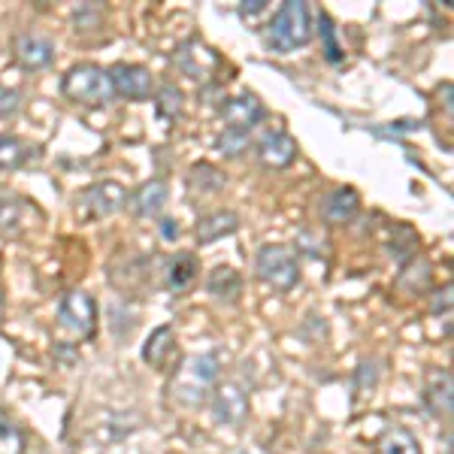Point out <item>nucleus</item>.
<instances>
[{
    "label": "nucleus",
    "mask_w": 454,
    "mask_h": 454,
    "mask_svg": "<svg viewBox=\"0 0 454 454\" xmlns=\"http://www.w3.org/2000/svg\"><path fill=\"white\" fill-rule=\"evenodd\" d=\"M312 40V10L303 0H288L267 25V46L279 55L297 52Z\"/></svg>",
    "instance_id": "f257e3e1"
},
{
    "label": "nucleus",
    "mask_w": 454,
    "mask_h": 454,
    "mask_svg": "<svg viewBox=\"0 0 454 454\" xmlns=\"http://www.w3.org/2000/svg\"><path fill=\"white\" fill-rule=\"evenodd\" d=\"M218 379V357L215 355H192L176 372L170 391L173 400L182 406H200L209 397L212 385Z\"/></svg>",
    "instance_id": "f03ea898"
},
{
    "label": "nucleus",
    "mask_w": 454,
    "mask_h": 454,
    "mask_svg": "<svg viewBox=\"0 0 454 454\" xmlns=\"http://www.w3.org/2000/svg\"><path fill=\"white\" fill-rule=\"evenodd\" d=\"M61 88L73 104H82V106H100V104H106V100H113L109 73L91 61H82V64H76V67H70Z\"/></svg>",
    "instance_id": "7ed1b4c3"
},
{
    "label": "nucleus",
    "mask_w": 454,
    "mask_h": 454,
    "mask_svg": "<svg viewBox=\"0 0 454 454\" xmlns=\"http://www.w3.org/2000/svg\"><path fill=\"white\" fill-rule=\"evenodd\" d=\"M254 270L270 288L291 291L300 279V267L291 248L285 246H261L258 258H254Z\"/></svg>",
    "instance_id": "20e7f679"
},
{
    "label": "nucleus",
    "mask_w": 454,
    "mask_h": 454,
    "mask_svg": "<svg viewBox=\"0 0 454 454\" xmlns=\"http://www.w3.org/2000/svg\"><path fill=\"white\" fill-rule=\"evenodd\" d=\"M128 200V192L119 185V182H94L91 188H85L76 200V215L82 222H98V218H106L113 212H119Z\"/></svg>",
    "instance_id": "39448f33"
},
{
    "label": "nucleus",
    "mask_w": 454,
    "mask_h": 454,
    "mask_svg": "<svg viewBox=\"0 0 454 454\" xmlns=\"http://www.w3.org/2000/svg\"><path fill=\"white\" fill-rule=\"evenodd\" d=\"M58 327L73 336H91L98 327V303L85 291H67L58 306Z\"/></svg>",
    "instance_id": "423d86ee"
},
{
    "label": "nucleus",
    "mask_w": 454,
    "mask_h": 454,
    "mask_svg": "<svg viewBox=\"0 0 454 454\" xmlns=\"http://www.w3.org/2000/svg\"><path fill=\"white\" fill-rule=\"evenodd\" d=\"M106 73L113 94H119L124 100H149L152 91H155V76H152V70L140 67V64H115Z\"/></svg>",
    "instance_id": "0eeeda50"
},
{
    "label": "nucleus",
    "mask_w": 454,
    "mask_h": 454,
    "mask_svg": "<svg viewBox=\"0 0 454 454\" xmlns=\"http://www.w3.org/2000/svg\"><path fill=\"white\" fill-rule=\"evenodd\" d=\"M212 412H215V421L227 424V427L243 424L248 415V391L239 382L218 385L215 394H212Z\"/></svg>",
    "instance_id": "6e6552de"
},
{
    "label": "nucleus",
    "mask_w": 454,
    "mask_h": 454,
    "mask_svg": "<svg viewBox=\"0 0 454 454\" xmlns=\"http://www.w3.org/2000/svg\"><path fill=\"white\" fill-rule=\"evenodd\" d=\"M176 64H179V70L185 73L188 79L203 82V79H209L212 73L218 70V55L212 52L203 40H188V43H182L179 52H176Z\"/></svg>",
    "instance_id": "1a4fd4ad"
},
{
    "label": "nucleus",
    "mask_w": 454,
    "mask_h": 454,
    "mask_svg": "<svg viewBox=\"0 0 454 454\" xmlns=\"http://www.w3.org/2000/svg\"><path fill=\"white\" fill-rule=\"evenodd\" d=\"M258 158L270 170H285L297 158V143L285 130H267L258 140Z\"/></svg>",
    "instance_id": "9d476101"
},
{
    "label": "nucleus",
    "mask_w": 454,
    "mask_h": 454,
    "mask_svg": "<svg viewBox=\"0 0 454 454\" xmlns=\"http://www.w3.org/2000/svg\"><path fill=\"white\" fill-rule=\"evenodd\" d=\"M261 115L263 106L254 94H239V98H231L222 106V119L227 124V130H239V134H248L261 121Z\"/></svg>",
    "instance_id": "9b49d317"
},
{
    "label": "nucleus",
    "mask_w": 454,
    "mask_h": 454,
    "mask_svg": "<svg viewBox=\"0 0 454 454\" xmlns=\"http://www.w3.org/2000/svg\"><path fill=\"white\" fill-rule=\"evenodd\" d=\"M16 58L25 70H43L55 61V46H52V40H46V36H40V34H19Z\"/></svg>",
    "instance_id": "f8f14e48"
},
{
    "label": "nucleus",
    "mask_w": 454,
    "mask_h": 454,
    "mask_svg": "<svg viewBox=\"0 0 454 454\" xmlns=\"http://www.w3.org/2000/svg\"><path fill=\"white\" fill-rule=\"evenodd\" d=\"M424 400H427L430 412L439 415V419H449L451 415V372L449 370H430L427 382H424Z\"/></svg>",
    "instance_id": "ddd939ff"
},
{
    "label": "nucleus",
    "mask_w": 454,
    "mask_h": 454,
    "mask_svg": "<svg viewBox=\"0 0 454 454\" xmlns=\"http://www.w3.org/2000/svg\"><path fill=\"white\" fill-rule=\"evenodd\" d=\"M167 194H170L167 182L164 179H152V182H145V185L137 188L134 197H130V207H134V212L140 218H155L158 212L164 209Z\"/></svg>",
    "instance_id": "4468645a"
},
{
    "label": "nucleus",
    "mask_w": 454,
    "mask_h": 454,
    "mask_svg": "<svg viewBox=\"0 0 454 454\" xmlns=\"http://www.w3.org/2000/svg\"><path fill=\"white\" fill-rule=\"evenodd\" d=\"M239 227V218L233 215L231 209H218V212H209L207 218L197 222V243L200 246H209L222 237H231L233 231Z\"/></svg>",
    "instance_id": "2eb2a0df"
},
{
    "label": "nucleus",
    "mask_w": 454,
    "mask_h": 454,
    "mask_svg": "<svg viewBox=\"0 0 454 454\" xmlns=\"http://www.w3.org/2000/svg\"><path fill=\"white\" fill-rule=\"evenodd\" d=\"M176 351V336H173V327L170 325H164V327H158L155 333L145 340V346H143V361L145 364H152V367H158V370H164L167 367V361H170V355Z\"/></svg>",
    "instance_id": "dca6fc26"
},
{
    "label": "nucleus",
    "mask_w": 454,
    "mask_h": 454,
    "mask_svg": "<svg viewBox=\"0 0 454 454\" xmlns=\"http://www.w3.org/2000/svg\"><path fill=\"white\" fill-rule=\"evenodd\" d=\"M357 207H361V197H357L355 188H340V192L327 197L325 215L331 224H346L357 215Z\"/></svg>",
    "instance_id": "f3484780"
},
{
    "label": "nucleus",
    "mask_w": 454,
    "mask_h": 454,
    "mask_svg": "<svg viewBox=\"0 0 454 454\" xmlns=\"http://www.w3.org/2000/svg\"><path fill=\"white\" fill-rule=\"evenodd\" d=\"M197 279V258L194 254H176V258L167 263V288L182 294L188 291Z\"/></svg>",
    "instance_id": "a211bd4d"
},
{
    "label": "nucleus",
    "mask_w": 454,
    "mask_h": 454,
    "mask_svg": "<svg viewBox=\"0 0 454 454\" xmlns=\"http://www.w3.org/2000/svg\"><path fill=\"white\" fill-rule=\"evenodd\" d=\"M239 288H243V279H239V273L233 267H215L209 276V294L215 300H227V303H233L239 294Z\"/></svg>",
    "instance_id": "6ab92c4d"
},
{
    "label": "nucleus",
    "mask_w": 454,
    "mask_h": 454,
    "mask_svg": "<svg viewBox=\"0 0 454 454\" xmlns=\"http://www.w3.org/2000/svg\"><path fill=\"white\" fill-rule=\"evenodd\" d=\"M379 454H421V445L406 427H391L379 436Z\"/></svg>",
    "instance_id": "aec40b11"
},
{
    "label": "nucleus",
    "mask_w": 454,
    "mask_h": 454,
    "mask_svg": "<svg viewBox=\"0 0 454 454\" xmlns=\"http://www.w3.org/2000/svg\"><path fill=\"white\" fill-rule=\"evenodd\" d=\"M31 155V145L12 134H0V170H16Z\"/></svg>",
    "instance_id": "412c9836"
},
{
    "label": "nucleus",
    "mask_w": 454,
    "mask_h": 454,
    "mask_svg": "<svg viewBox=\"0 0 454 454\" xmlns=\"http://www.w3.org/2000/svg\"><path fill=\"white\" fill-rule=\"evenodd\" d=\"M25 203L16 200V197H0V231L16 237V233L25 227Z\"/></svg>",
    "instance_id": "4be33fe9"
},
{
    "label": "nucleus",
    "mask_w": 454,
    "mask_h": 454,
    "mask_svg": "<svg viewBox=\"0 0 454 454\" xmlns=\"http://www.w3.org/2000/svg\"><path fill=\"white\" fill-rule=\"evenodd\" d=\"M25 451V434L6 412H0V454H21Z\"/></svg>",
    "instance_id": "5701e85b"
},
{
    "label": "nucleus",
    "mask_w": 454,
    "mask_h": 454,
    "mask_svg": "<svg viewBox=\"0 0 454 454\" xmlns=\"http://www.w3.org/2000/svg\"><path fill=\"white\" fill-rule=\"evenodd\" d=\"M188 182H192V188L200 185V192H207V188H209V192H215V188L224 185V173H218L212 164H194Z\"/></svg>",
    "instance_id": "b1692460"
},
{
    "label": "nucleus",
    "mask_w": 454,
    "mask_h": 454,
    "mask_svg": "<svg viewBox=\"0 0 454 454\" xmlns=\"http://www.w3.org/2000/svg\"><path fill=\"white\" fill-rule=\"evenodd\" d=\"M246 149H248V134L224 128V134L218 137V152H222L224 158H237V155H243Z\"/></svg>",
    "instance_id": "393cba45"
},
{
    "label": "nucleus",
    "mask_w": 454,
    "mask_h": 454,
    "mask_svg": "<svg viewBox=\"0 0 454 454\" xmlns=\"http://www.w3.org/2000/svg\"><path fill=\"white\" fill-rule=\"evenodd\" d=\"M158 113L164 115V119H176V115L182 113V91L173 85H164L158 94Z\"/></svg>",
    "instance_id": "a878e982"
},
{
    "label": "nucleus",
    "mask_w": 454,
    "mask_h": 454,
    "mask_svg": "<svg viewBox=\"0 0 454 454\" xmlns=\"http://www.w3.org/2000/svg\"><path fill=\"white\" fill-rule=\"evenodd\" d=\"M318 27H321V40H325V55H327V61H340L342 58V49H340V43H336V27H333V21L327 19V16H318Z\"/></svg>",
    "instance_id": "bb28decb"
},
{
    "label": "nucleus",
    "mask_w": 454,
    "mask_h": 454,
    "mask_svg": "<svg viewBox=\"0 0 454 454\" xmlns=\"http://www.w3.org/2000/svg\"><path fill=\"white\" fill-rule=\"evenodd\" d=\"M16 109H19V91L0 85V115H12Z\"/></svg>",
    "instance_id": "cd10ccee"
},
{
    "label": "nucleus",
    "mask_w": 454,
    "mask_h": 454,
    "mask_svg": "<svg viewBox=\"0 0 454 454\" xmlns=\"http://www.w3.org/2000/svg\"><path fill=\"white\" fill-rule=\"evenodd\" d=\"M263 10H267V0H243V6H239L243 16H258Z\"/></svg>",
    "instance_id": "c85d7f7f"
},
{
    "label": "nucleus",
    "mask_w": 454,
    "mask_h": 454,
    "mask_svg": "<svg viewBox=\"0 0 454 454\" xmlns=\"http://www.w3.org/2000/svg\"><path fill=\"white\" fill-rule=\"evenodd\" d=\"M160 231H164L167 239L179 237V224H173V218H164V222H160Z\"/></svg>",
    "instance_id": "c756f323"
},
{
    "label": "nucleus",
    "mask_w": 454,
    "mask_h": 454,
    "mask_svg": "<svg viewBox=\"0 0 454 454\" xmlns=\"http://www.w3.org/2000/svg\"><path fill=\"white\" fill-rule=\"evenodd\" d=\"M4 309H6V297H4V288H0V321H4Z\"/></svg>",
    "instance_id": "7c9ffc66"
}]
</instances>
